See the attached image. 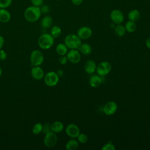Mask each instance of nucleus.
<instances>
[{
    "mask_svg": "<svg viewBox=\"0 0 150 150\" xmlns=\"http://www.w3.org/2000/svg\"><path fill=\"white\" fill-rule=\"evenodd\" d=\"M42 12L40 7L30 6L24 12V18L29 22H35L40 18Z\"/></svg>",
    "mask_w": 150,
    "mask_h": 150,
    "instance_id": "f257e3e1",
    "label": "nucleus"
},
{
    "mask_svg": "<svg viewBox=\"0 0 150 150\" xmlns=\"http://www.w3.org/2000/svg\"><path fill=\"white\" fill-rule=\"evenodd\" d=\"M54 38L50 33H43L38 40V44L40 48L43 50L49 49L54 44Z\"/></svg>",
    "mask_w": 150,
    "mask_h": 150,
    "instance_id": "f03ea898",
    "label": "nucleus"
},
{
    "mask_svg": "<svg viewBox=\"0 0 150 150\" xmlns=\"http://www.w3.org/2000/svg\"><path fill=\"white\" fill-rule=\"evenodd\" d=\"M64 43L69 49H78L82 43L81 40L76 34L67 35L64 40Z\"/></svg>",
    "mask_w": 150,
    "mask_h": 150,
    "instance_id": "7ed1b4c3",
    "label": "nucleus"
},
{
    "mask_svg": "<svg viewBox=\"0 0 150 150\" xmlns=\"http://www.w3.org/2000/svg\"><path fill=\"white\" fill-rule=\"evenodd\" d=\"M111 69L112 66L110 62L107 61H103L97 65L96 71L100 76L104 77L110 73Z\"/></svg>",
    "mask_w": 150,
    "mask_h": 150,
    "instance_id": "20e7f679",
    "label": "nucleus"
},
{
    "mask_svg": "<svg viewBox=\"0 0 150 150\" xmlns=\"http://www.w3.org/2000/svg\"><path fill=\"white\" fill-rule=\"evenodd\" d=\"M44 82L49 87H54L57 84L59 81V77L56 72L52 71H49L45 74Z\"/></svg>",
    "mask_w": 150,
    "mask_h": 150,
    "instance_id": "39448f33",
    "label": "nucleus"
},
{
    "mask_svg": "<svg viewBox=\"0 0 150 150\" xmlns=\"http://www.w3.org/2000/svg\"><path fill=\"white\" fill-rule=\"evenodd\" d=\"M30 61L33 66H40L44 61V55L39 50H33L30 55Z\"/></svg>",
    "mask_w": 150,
    "mask_h": 150,
    "instance_id": "423d86ee",
    "label": "nucleus"
},
{
    "mask_svg": "<svg viewBox=\"0 0 150 150\" xmlns=\"http://www.w3.org/2000/svg\"><path fill=\"white\" fill-rule=\"evenodd\" d=\"M57 142V136L56 133L52 131L45 134L43 138V144L47 148L54 147Z\"/></svg>",
    "mask_w": 150,
    "mask_h": 150,
    "instance_id": "0eeeda50",
    "label": "nucleus"
},
{
    "mask_svg": "<svg viewBox=\"0 0 150 150\" xmlns=\"http://www.w3.org/2000/svg\"><path fill=\"white\" fill-rule=\"evenodd\" d=\"M65 132L69 137L71 138H76L80 133V130L76 124H70L66 127Z\"/></svg>",
    "mask_w": 150,
    "mask_h": 150,
    "instance_id": "6e6552de",
    "label": "nucleus"
},
{
    "mask_svg": "<svg viewBox=\"0 0 150 150\" xmlns=\"http://www.w3.org/2000/svg\"><path fill=\"white\" fill-rule=\"evenodd\" d=\"M66 55L68 61L73 64L78 63L81 60V53L78 49H70Z\"/></svg>",
    "mask_w": 150,
    "mask_h": 150,
    "instance_id": "1a4fd4ad",
    "label": "nucleus"
},
{
    "mask_svg": "<svg viewBox=\"0 0 150 150\" xmlns=\"http://www.w3.org/2000/svg\"><path fill=\"white\" fill-rule=\"evenodd\" d=\"M110 16L112 22L116 25L122 23L124 20V14L119 9L112 10L110 13Z\"/></svg>",
    "mask_w": 150,
    "mask_h": 150,
    "instance_id": "9d476101",
    "label": "nucleus"
},
{
    "mask_svg": "<svg viewBox=\"0 0 150 150\" xmlns=\"http://www.w3.org/2000/svg\"><path fill=\"white\" fill-rule=\"evenodd\" d=\"M93 34V30L88 26H82L80 28L77 32V35L81 40H86L89 39Z\"/></svg>",
    "mask_w": 150,
    "mask_h": 150,
    "instance_id": "9b49d317",
    "label": "nucleus"
},
{
    "mask_svg": "<svg viewBox=\"0 0 150 150\" xmlns=\"http://www.w3.org/2000/svg\"><path fill=\"white\" fill-rule=\"evenodd\" d=\"M118 108V105L115 101H109L103 107V112L107 115L114 114Z\"/></svg>",
    "mask_w": 150,
    "mask_h": 150,
    "instance_id": "f8f14e48",
    "label": "nucleus"
},
{
    "mask_svg": "<svg viewBox=\"0 0 150 150\" xmlns=\"http://www.w3.org/2000/svg\"><path fill=\"white\" fill-rule=\"evenodd\" d=\"M31 76L36 80H40L43 79L45 73L43 69L40 66H33L30 71Z\"/></svg>",
    "mask_w": 150,
    "mask_h": 150,
    "instance_id": "ddd939ff",
    "label": "nucleus"
},
{
    "mask_svg": "<svg viewBox=\"0 0 150 150\" xmlns=\"http://www.w3.org/2000/svg\"><path fill=\"white\" fill-rule=\"evenodd\" d=\"M97 64L93 60H88L84 63V69L87 74H93L96 72Z\"/></svg>",
    "mask_w": 150,
    "mask_h": 150,
    "instance_id": "4468645a",
    "label": "nucleus"
},
{
    "mask_svg": "<svg viewBox=\"0 0 150 150\" xmlns=\"http://www.w3.org/2000/svg\"><path fill=\"white\" fill-rule=\"evenodd\" d=\"M102 83V77L98 74L93 75L89 79V84L93 88H96L100 86Z\"/></svg>",
    "mask_w": 150,
    "mask_h": 150,
    "instance_id": "2eb2a0df",
    "label": "nucleus"
},
{
    "mask_svg": "<svg viewBox=\"0 0 150 150\" xmlns=\"http://www.w3.org/2000/svg\"><path fill=\"white\" fill-rule=\"evenodd\" d=\"M64 129V124L60 121H54L50 124V130L56 133H60Z\"/></svg>",
    "mask_w": 150,
    "mask_h": 150,
    "instance_id": "dca6fc26",
    "label": "nucleus"
},
{
    "mask_svg": "<svg viewBox=\"0 0 150 150\" xmlns=\"http://www.w3.org/2000/svg\"><path fill=\"white\" fill-rule=\"evenodd\" d=\"M11 18L10 12L5 8H0V22L7 23Z\"/></svg>",
    "mask_w": 150,
    "mask_h": 150,
    "instance_id": "f3484780",
    "label": "nucleus"
},
{
    "mask_svg": "<svg viewBox=\"0 0 150 150\" xmlns=\"http://www.w3.org/2000/svg\"><path fill=\"white\" fill-rule=\"evenodd\" d=\"M78 50L80 52L81 54L87 56L91 53L92 48H91V46L88 43H83L81 44V45L78 49Z\"/></svg>",
    "mask_w": 150,
    "mask_h": 150,
    "instance_id": "a211bd4d",
    "label": "nucleus"
},
{
    "mask_svg": "<svg viewBox=\"0 0 150 150\" xmlns=\"http://www.w3.org/2000/svg\"><path fill=\"white\" fill-rule=\"evenodd\" d=\"M79 142L75 138L69 139L65 145V148L67 150H76L79 145Z\"/></svg>",
    "mask_w": 150,
    "mask_h": 150,
    "instance_id": "6ab92c4d",
    "label": "nucleus"
},
{
    "mask_svg": "<svg viewBox=\"0 0 150 150\" xmlns=\"http://www.w3.org/2000/svg\"><path fill=\"white\" fill-rule=\"evenodd\" d=\"M141 18L140 12L137 9H132L130 11L128 14V18L129 21L133 22L138 21Z\"/></svg>",
    "mask_w": 150,
    "mask_h": 150,
    "instance_id": "aec40b11",
    "label": "nucleus"
},
{
    "mask_svg": "<svg viewBox=\"0 0 150 150\" xmlns=\"http://www.w3.org/2000/svg\"><path fill=\"white\" fill-rule=\"evenodd\" d=\"M53 23V19L50 16H45L41 21L40 25L44 29H47L51 27Z\"/></svg>",
    "mask_w": 150,
    "mask_h": 150,
    "instance_id": "412c9836",
    "label": "nucleus"
},
{
    "mask_svg": "<svg viewBox=\"0 0 150 150\" xmlns=\"http://www.w3.org/2000/svg\"><path fill=\"white\" fill-rule=\"evenodd\" d=\"M56 52L59 56L66 55L68 52V47L64 43H59L56 47Z\"/></svg>",
    "mask_w": 150,
    "mask_h": 150,
    "instance_id": "4be33fe9",
    "label": "nucleus"
},
{
    "mask_svg": "<svg viewBox=\"0 0 150 150\" xmlns=\"http://www.w3.org/2000/svg\"><path fill=\"white\" fill-rule=\"evenodd\" d=\"M114 32L115 34L118 37L123 36L126 33V29L124 25L121 24H118L115 26L114 28Z\"/></svg>",
    "mask_w": 150,
    "mask_h": 150,
    "instance_id": "5701e85b",
    "label": "nucleus"
},
{
    "mask_svg": "<svg viewBox=\"0 0 150 150\" xmlns=\"http://www.w3.org/2000/svg\"><path fill=\"white\" fill-rule=\"evenodd\" d=\"M124 26L125 28L126 32H128L129 33H132L135 32L137 29V25L135 22L129 20L126 22Z\"/></svg>",
    "mask_w": 150,
    "mask_h": 150,
    "instance_id": "b1692460",
    "label": "nucleus"
},
{
    "mask_svg": "<svg viewBox=\"0 0 150 150\" xmlns=\"http://www.w3.org/2000/svg\"><path fill=\"white\" fill-rule=\"evenodd\" d=\"M50 34L54 38H57L62 34V29H61L60 27H59V26H57V25L52 26L50 29Z\"/></svg>",
    "mask_w": 150,
    "mask_h": 150,
    "instance_id": "393cba45",
    "label": "nucleus"
},
{
    "mask_svg": "<svg viewBox=\"0 0 150 150\" xmlns=\"http://www.w3.org/2000/svg\"><path fill=\"white\" fill-rule=\"evenodd\" d=\"M42 126H43V124L40 122L36 123L32 127V133L35 135L39 134L40 132H42Z\"/></svg>",
    "mask_w": 150,
    "mask_h": 150,
    "instance_id": "a878e982",
    "label": "nucleus"
},
{
    "mask_svg": "<svg viewBox=\"0 0 150 150\" xmlns=\"http://www.w3.org/2000/svg\"><path fill=\"white\" fill-rule=\"evenodd\" d=\"M77 138L78 142L81 144H85L88 141V137L84 133H80Z\"/></svg>",
    "mask_w": 150,
    "mask_h": 150,
    "instance_id": "bb28decb",
    "label": "nucleus"
},
{
    "mask_svg": "<svg viewBox=\"0 0 150 150\" xmlns=\"http://www.w3.org/2000/svg\"><path fill=\"white\" fill-rule=\"evenodd\" d=\"M12 0H0V8L6 9L12 4Z\"/></svg>",
    "mask_w": 150,
    "mask_h": 150,
    "instance_id": "cd10ccee",
    "label": "nucleus"
},
{
    "mask_svg": "<svg viewBox=\"0 0 150 150\" xmlns=\"http://www.w3.org/2000/svg\"><path fill=\"white\" fill-rule=\"evenodd\" d=\"M102 150H115V147L111 142H108L103 146Z\"/></svg>",
    "mask_w": 150,
    "mask_h": 150,
    "instance_id": "c85d7f7f",
    "label": "nucleus"
},
{
    "mask_svg": "<svg viewBox=\"0 0 150 150\" xmlns=\"http://www.w3.org/2000/svg\"><path fill=\"white\" fill-rule=\"evenodd\" d=\"M50 124L49 123H45L42 126V132L45 134L47 132L50 131Z\"/></svg>",
    "mask_w": 150,
    "mask_h": 150,
    "instance_id": "c756f323",
    "label": "nucleus"
},
{
    "mask_svg": "<svg viewBox=\"0 0 150 150\" xmlns=\"http://www.w3.org/2000/svg\"><path fill=\"white\" fill-rule=\"evenodd\" d=\"M31 4L33 6L40 7L43 3V0H30Z\"/></svg>",
    "mask_w": 150,
    "mask_h": 150,
    "instance_id": "7c9ffc66",
    "label": "nucleus"
},
{
    "mask_svg": "<svg viewBox=\"0 0 150 150\" xmlns=\"http://www.w3.org/2000/svg\"><path fill=\"white\" fill-rule=\"evenodd\" d=\"M58 61H59L60 64H66L67 63L68 59H67V57L66 55L60 56Z\"/></svg>",
    "mask_w": 150,
    "mask_h": 150,
    "instance_id": "2f4dec72",
    "label": "nucleus"
},
{
    "mask_svg": "<svg viewBox=\"0 0 150 150\" xmlns=\"http://www.w3.org/2000/svg\"><path fill=\"white\" fill-rule=\"evenodd\" d=\"M40 11H41V12L42 13H48L50 9H49V7L48 5H42L40 7Z\"/></svg>",
    "mask_w": 150,
    "mask_h": 150,
    "instance_id": "473e14b6",
    "label": "nucleus"
},
{
    "mask_svg": "<svg viewBox=\"0 0 150 150\" xmlns=\"http://www.w3.org/2000/svg\"><path fill=\"white\" fill-rule=\"evenodd\" d=\"M7 57V54L3 49L0 50V60H5Z\"/></svg>",
    "mask_w": 150,
    "mask_h": 150,
    "instance_id": "72a5a7b5",
    "label": "nucleus"
},
{
    "mask_svg": "<svg viewBox=\"0 0 150 150\" xmlns=\"http://www.w3.org/2000/svg\"><path fill=\"white\" fill-rule=\"evenodd\" d=\"M71 1L72 4L76 6H79L81 5L83 1V0H71Z\"/></svg>",
    "mask_w": 150,
    "mask_h": 150,
    "instance_id": "f704fd0d",
    "label": "nucleus"
},
{
    "mask_svg": "<svg viewBox=\"0 0 150 150\" xmlns=\"http://www.w3.org/2000/svg\"><path fill=\"white\" fill-rule=\"evenodd\" d=\"M4 43H5V39L4 38L0 35V50L2 49L4 45Z\"/></svg>",
    "mask_w": 150,
    "mask_h": 150,
    "instance_id": "c9c22d12",
    "label": "nucleus"
},
{
    "mask_svg": "<svg viewBox=\"0 0 150 150\" xmlns=\"http://www.w3.org/2000/svg\"><path fill=\"white\" fill-rule=\"evenodd\" d=\"M145 45L146 46V47L149 49H150V36H149L145 41Z\"/></svg>",
    "mask_w": 150,
    "mask_h": 150,
    "instance_id": "e433bc0d",
    "label": "nucleus"
},
{
    "mask_svg": "<svg viewBox=\"0 0 150 150\" xmlns=\"http://www.w3.org/2000/svg\"><path fill=\"white\" fill-rule=\"evenodd\" d=\"M56 73L57 74V75L59 76V77H62L63 75V71L62 70H61V69H59V70H58L57 71H56Z\"/></svg>",
    "mask_w": 150,
    "mask_h": 150,
    "instance_id": "4c0bfd02",
    "label": "nucleus"
},
{
    "mask_svg": "<svg viewBox=\"0 0 150 150\" xmlns=\"http://www.w3.org/2000/svg\"><path fill=\"white\" fill-rule=\"evenodd\" d=\"M2 68L0 67V77L2 76Z\"/></svg>",
    "mask_w": 150,
    "mask_h": 150,
    "instance_id": "58836bf2",
    "label": "nucleus"
},
{
    "mask_svg": "<svg viewBox=\"0 0 150 150\" xmlns=\"http://www.w3.org/2000/svg\"><path fill=\"white\" fill-rule=\"evenodd\" d=\"M149 134H150V128H149Z\"/></svg>",
    "mask_w": 150,
    "mask_h": 150,
    "instance_id": "ea45409f",
    "label": "nucleus"
},
{
    "mask_svg": "<svg viewBox=\"0 0 150 150\" xmlns=\"http://www.w3.org/2000/svg\"><path fill=\"white\" fill-rule=\"evenodd\" d=\"M56 1H60V0H56Z\"/></svg>",
    "mask_w": 150,
    "mask_h": 150,
    "instance_id": "a19ab883",
    "label": "nucleus"
},
{
    "mask_svg": "<svg viewBox=\"0 0 150 150\" xmlns=\"http://www.w3.org/2000/svg\"><path fill=\"white\" fill-rule=\"evenodd\" d=\"M149 103H150V101H149Z\"/></svg>",
    "mask_w": 150,
    "mask_h": 150,
    "instance_id": "79ce46f5",
    "label": "nucleus"
}]
</instances>
